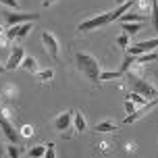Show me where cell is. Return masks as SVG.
<instances>
[{
    "label": "cell",
    "instance_id": "6da1fadb",
    "mask_svg": "<svg viewBox=\"0 0 158 158\" xmlns=\"http://www.w3.org/2000/svg\"><path fill=\"white\" fill-rule=\"evenodd\" d=\"M75 67L79 69V73H83L92 83H100V60L89 52H77L75 54Z\"/></svg>",
    "mask_w": 158,
    "mask_h": 158
},
{
    "label": "cell",
    "instance_id": "7a4b0ae2",
    "mask_svg": "<svg viewBox=\"0 0 158 158\" xmlns=\"http://www.w3.org/2000/svg\"><path fill=\"white\" fill-rule=\"evenodd\" d=\"M123 77L129 81V85L133 87V92L142 94L146 100H154V98H158V89L154 85H150L148 81H143L142 77H135V75H131V73H125Z\"/></svg>",
    "mask_w": 158,
    "mask_h": 158
},
{
    "label": "cell",
    "instance_id": "3957f363",
    "mask_svg": "<svg viewBox=\"0 0 158 158\" xmlns=\"http://www.w3.org/2000/svg\"><path fill=\"white\" fill-rule=\"evenodd\" d=\"M0 15L4 19V25L6 27H13V25H21V23H29V21H38L40 15L38 13H13V8H0Z\"/></svg>",
    "mask_w": 158,
    "mask_h": 158
},
{
    "label": "cell",
    "instance_id": "277c9868",
    "mask_svg": "<svg viewBox=\"0 0 158 158\" xmlns=\"http://www.w3.org/2000/svg\"><path fill=\"white\" fill-rule=\"evenodd\" d=\"M112 23V10L110 13H100V15L92 17V19H85L77 25V31H92V29H100L104 25Z\"/></svg>",
    "mask_w": 158,
    "mask_h": 158
},
{
    "label": "cell",
    "instance_id": "5b68a950",
    "mask_svg": "<svg viewBox=\"0 0 158 158\" xmlns=\"http://www.w3.org/2000/svg\"><path fill=\"white\" fill-rule=\"evenodd\" d=\"M158 48V38L154 40H143V42H137L133 46L127 48V54L131 56H139V54H148V52H154Z\"/></svg>",
    "mask_w": 158,
    "mask_h": 158
},
{
    "label": "cell",
    "instance_id": "8992f818",
    "mask_svg": "<svg viewBox=\"0 0 158 158\" xmlns=\"http://www.w3.org/2000/svg\"><path fill=\"white\" fill-rule=\"evenodd\" d=\"M42 44H44V50L52 58H58V52H60V44H58V38H56L52 31H42Z\"/></svg>",
    "mask_w": 158,
    "mask_h": 158
},
{
    "label": "cell",
    "instance_id": "52a82bcc",
    "mask_svg": "<svg viewBox=\"0 0 158 158\" xmlns=\"http://www.w3.org/2000/svg\"><path fill=\"white\" fill-rule=\"evenodd\" d=\"M156 106H158V98H154V100H150V102L143 104L139 110H135L133 114H127V117L123 118V123H125V125H129V123H135V121H139L142 117H146V114H148L150 110H154Z\"/></svg>",
    "mask_w": 158,
    "mask_h": 158
},
{
    "label": "cell",
    "instance_id": "ba28073f",
    "mask_svg": "<svg viewBox=\"0 0 158 158\" xmlns=\"http://www.w3.org/2000/svg\"><path fill=\"white\" fill-rule=\"evenodd\" d=\"M0 129H2L4 137H6L10 143H17V142H19V133H17V129L13 127V121H8L2 112H0Z\"/></svg>",
    "mask_w": 158,
    "mask_h": 158
},
{
    "label": "cell",
    "instance_id": "9c48e42d",
    "mask_svg": "<svg viewBox=\"0 0 158 158\" xmlns=\"http://www.w3.org/2000/svg\"><path fill=\"white\" fill-rule=\"evenodd\" d=\"M73 117H75V110H64L60 112L58 117L54 118V129L56 131H67V129H71V123H73Z\"/></svg>",
    "mask_w": 158,
    "mask_h": 158
},
{
    "label": "cell",
    "instance_id": "30bf717a",
    "mask_svg": "<svg viewBox=\"0 0 158 158\" xmlns=\"http://www.w3.org/2000/svg\"><path fill=\"white\" fill-rule=\"evenodd\" d=\"M23 48L21 46H13V52H10V56H8V60H6V71H15V69H19L21 67V60H23Z\"/></svg>",
    "mask_w": 158,
    "mask_h": 158
},
{
    "label": "cell",
    "instance_id": "8fae6325",
    "mask_svg": "<svg viewBox=\"0 0 158 158\" xmlns=\"http://www.w3.org/2000/svg\"><path fill=\"white\" fill-rule=\"evenodd\" d=\"M118 21H121V25L123 23H143V21H148V17L139 15V13H125V15L118 17Z\"/></svg>",
    "mask_w": 158,
    "mask_h": 158
},
{
    "label": "cell",
    "instance_id": "7c38bea8",
    "mask_svg": "<svg viewBox=\"0 0 158 158\" xmlns=\"http://www.w3.org/2000/svg\"><path fill=\"white\" fill-rule=\"evenodd\" d=\"M21 69L35 75V73H38V60H35V56H27V54H25L23 60H21Z\"/></svg>",
    "mask_w": 158,
    "mask_h": 158
},
{
    "label": "cell",
    "instance_id": "4fadbf2b",
    "mask_svg": "<svg viewBox=\"0 0 158 158\" xmlns=\"http://www.w3.org/2000/svg\"><path fill=\"white\" fill-rule=\"evenodd\" d=\"M73 125H75V131H85L87 129V121H85V117H83V112L81 110H75V117H73Z\"/></svg>",
    "mask_w": 158,
    "mask_h": 158
},
{
    "label": "cell",
    "instance_id": "5bb4252c",
    "mask_svg": "<svg viewBox=\"0 0 158 158\" xmlns=\"http://www.w3.org/2000/svg\"><path fill=\"white\" fill-rule=\"evenodd\" d=\"M125 100H131V102H133L135 106H143L146 102H150V100H146V98H143L142 94H137V92H133V89L125 94Z\"/></svg>",
    "mask_w": 158,
    "mask_h": 158
},
{
    "label": "cell",
    "instance_id": "9a60e30c",
    "mask_svg": "<svg viewBox=\"0 0 158 158\" xmlns=\"http://www.w3.org/2000/svg\"><path fill=\"white\" fill-rule=\"evenodd\" d=\"M94 129L98 133H110V131H117V125H114L112 121H102V123H98Z\"/></svg>",
    "mask_w": 158,
    "mask_h": 158
},
{
    "label": "cell",
    "instance_id": "2e32d148",
    "mask_svg": "<svg viewBox=\"0 0 158 158\" xmlns=\"http://www.w3.org/2000/svg\"><path fill=\"white\" fill-rule=\"evenodd\" d=\"M33 29V23L29 21V23H21V25H17V40H23L25 35H29Z\"/></svg>",
    "mask_w": 158,
    "mask_h": 158
},
{
    "label": "cell",
    "instance_id": "e0dca14e",
    "mask_svg": "<svg viewBox=\"0 0 158 158\" xmlns=\"http://www.w3.org/2000/svg\"><path fill=\"white\" fill-rule=\"evenodd\" d=\"M121 29H123V33H127L129 38H133L135 33L142 29V23H123V25H121Z\"/></svg>",
    "mask_w": 158,
    "mask_h": 158
},
{
    "label": "cell",
    "instance_id": "ac0fdd59",
    "mask_svg": "<svg viewBox=\"0 0 158 158\" xmlns=\"http://www.w3.org/2000/svg\"><path fill=\"white\" fill-rule=\"evenodd\" d=\"M35 77H38L40 83H48L50 79L54 77V71H52V69H42V71L35 73Z\"/></svg>",
    "mask_w": 158,
    "mask_h": 158
},
{
    "label": "cell",
    "instance_id": "d6986e66",
    "mask_svg": "<svg viewBox=\"0 0 158 158\" xmlns=\"http://www.w3.org/2000/svg\"><path fill=\"white\" fill-rule=\"evenodd\" d=\"M133 63H135V56H131V54H127V52H125V58H123V63H121V69H118V71L125 75V73L131 69V64H133Z\"/></svg>",
    "mask_w": 158,
    "mask_h": 158
},
{
    "label": "cell",
    "instance_id": "ffe728a7",
    "mask_svg": "<svg viewBox=\"0 0 158 158\" xmlns=\"http://www.w3.org/2000/svg\"><path fill=\"white\" fill-rule=\"evenodd\" d=\"M123 73L121 71H102L100 73V81H112V79H121Z\"/></svg>",
    "mask_w": 158,
    "mask_h": 158
},
{
    "label": "cell",
    "instance_id": "44dd1931",
    "mask_svg": "<svg viewBox=\"0 0 158 158\" xmlns=\"http://www.w3.org/2000/svg\"><path fill=\"white\" fill-rule=\"evenodd\" d=\"M156 58H158L156 52H148V54H139V56H135V63L143 64V63H152V60H156Z\"/></svg>",
    "mask_w": 158,
    "mask_h": 158
},
{
    "label": "cell",
    "instance_id": "7402d4cb",
    "mask_svg": "<svg viewBox=\"0 0 158 158\" xmlns=\"http://www.w3.org/2000/svg\"><path fill=\"white\" fill-rule=\"evenodd\" d=\"M44 154H46V143H40V146L29 150V158H42Z\"/></svg>",
    "mask_w": 158,
    "mask_h": 158
},
{
    "label": "cell",
    "instance_id": "603a6c76",
    "mask_svg": "<svg viewBox=\"0 0 158 158\" xmlns=\"http://www.w3.org/2000/svg\"><path fill=\"white\" fill-rule=\"evenodd\" d=\"M152 23H154V31H158V0H152Z\"/></svg>",
    "mask_w": 158,
    "mask_h": 158
},
{
    "label": "cell",
    "instance_id": "cb8c5ba5",
    "mask_svg": "<svg viewBox=\"0 0 158 158\" xmlns=\"http://www.w3.org/2000/svg\"><path fill=\"white\" fill-rule=\"evenodd\" d=\"M6 152H8V156L10 158H19L21 156V148H19V143H10L6 148Z\"/></svg>",
    "mask_w": 158,
    "mask_h": 158
},
{
    "label": "cell",
    "instance_id": "d4e9b609",
    "mask_svg": "<svg viewBox=\"0 0 158 158\" xmlns=\"http://www.w3.org/2000/svg\"><path fill=\"white\" fill-rule=\"evenodd\" d=\"M96 146H98L96 152H100V154H108V152L112 150V143H108V142H98Z\"/></svg>",
    "mask_w": 158,
    "mask_h": 158
},
{
    "label": "cell",
    "instance_id": "484cf974",
    "mask_svg": "<svg viewBox=\"0 0 158 158\" xmlns=\"http://www.w3.org/2000/svg\"><path fill=\"white\" fill-rule=\"evenodd\" d=\"M19 135L25 137V139H29V137L33 135V127L31 125H23V127H21V131H19Z\"/></svg>",
    "mask_w": 158,
    "mask_h": 158
},
{
    "label": "cell",
    "instance_id": "4316f807",
    "mask_svg": "<svg viewBox=\"0 0 158 158\" xmlns=\"http://www.w3.org/2000/svg\"><path fill=\"white\" fill-rule=\"evenodd\" d=\"M2 96H6V98H15V96H17V87L15 85H4V87H2Z\"/></svg>",
    "mask_w": 158,
    "mask_h": 158
},
{
    "label": "cell",
    "instance_id": "83f0119b",
    "mask_svg": "<svg viewBox=\"0 0 158 158\" xmlns=\"http://www.w3.org/2000/svg\"><path fill=\"white\" fill-rule=\"evenodd\" d=\"M117 44L121 48H125V50H127V48H129V35H127V33H121V35L117 38Z\"/></svg>",
    "mask_w": 158,
    "mask_h": 158
},
{
    "label": "cell",
    "instance_id": "f1b7e54d",
    "mask_svg": "<svg viewBox=\"0 0 158 158\" xmlns=\"http://www.w3.org/2000/svg\"><path fill=\"white\" fill-rule=\"evenodd\" d=\"M46 158H56V148H54V143L50 142V143H46V154H44Z\"/></svg>",
    "mask_w": 158,
    "mask_h": 158
},
{
    "label": "cell",
    "instance_id": "f546056e",
    "mask_svg": "<svg viewBox=\"0 0 158 158\" xmlns=\"http://www.w3.org/2000/svg\"><path fill=\"white\" fill-rule=\"evenodd\" d=\"M0 4L2 6H6V8H19V0H0Z\"/></svg>",
    "mask_w": 158,
    "mask_h": 158
},
{
    "label": "cell",
    "instance_id": "4dcf8cb0",
    "mask_svg": "<svg viewBox=\"0 0 158 158\" xmlns=\"http://www.w3.org/2000/svg\"><path fill=\"white\" fill-rule=\"evenodd\" d=\"M0 112H2V114H4L8 121H13V118H15V110H13L10 106H4V108H0Z\"/></svg>",
    "mask_w": 158,
    "mask_h": 158
},
{
    "label": "cell",
    "instance_id": "1f68e13d",
    "mask_svg": "<svg viewBox=\"0 0 158 158\" xmlns=\"http://www.w3.org/2000/svg\"><path fill=\"white\" fill-rule=\"evenodd\" d=\"M125 152H127V154H135V152H137V143H135V142L125 143Z\"/></svg>",
    "mask_w": 158,
    "mask_h": 158
},
{
    "label": "cell",
    "instance_id": "d6a6232c",
    "mask_svg": "<svg viewBox=\"0 0 158 158\" xmlns=\"http://www.w3.org/2000/svg\"><path fill=\"white\" fill-rule=\"evenodd\" d=\"M125 112L127 114H133L135 112V104L131 102V100H125Z\"/></svg>",
    "mask_w": 158,
    "mask_h": 158
},
{
    "label": "cell",
    "instance_id": "836d02e7",
    "mask_svg": "<svg viewBox=\"0 0 158 158\" xmlns=\"http://www.w3.org/2000/svg\"><path fill=\"white\" fill-rule=\"evenodd\" d=\"M8 44H10V40L6 38V33H4V35H0V48H6Z\"/></svg>",
    "mask_w": 158,
    "mask_h": 158
},
{
    "label": "cell",
    "instance_id": "e575fe53",
    "mask_svg": "<svg viewBox=\"0 0 158 158\" xmlns=\"http://www.w3.org/2000/svg\"><path fill=\"white\" fill-rule=\"evenodd\" d=\"M54 2H56V0H42V4H44V6H52Z\"/></svg>",
    "mask_w": 158,
    "mask_h": 158
},
{
    "label": "cell",
    "instance_id": "d590c367",
    "mask_svg": "<svg viewBox=\"0 0 158 158\" xmlns=\"http://www.w3.org/2000/svg\"><path fill=\"white\" fill-rule=\"evenodd\" d=\"M4 33H6V29H4V27L0 25V35H4Z\"/></svg>",
    "mask_w": 158,
    "mask_h": 158
},
{
    "label": "cell",
    "instance_id": "8d00e7d4",
    "mask_svg": "<svg viewBox=\"0 0 158 158\" xmlns=\"http://www.w3.org/2000/svg\"><path fill=\"white\" fill-rule=\"evenodd\" d=\"M4 71H6V67H4V64L0 63V73H4Z\"/></svg>",
    "mask_w": 158,
    "mask_h": 158
},
{
    "label": "cell",
    "instance_id": "74e56055",
    "mask_svg": "<svg viewBox=\"0 0 158 158\" xmlns=\"http://www.w3.org/2000/svg\"><path fill=\"white\" fill-rule=\"evenodd\" d=\"M125 2H127V0H117V4H118V6H121V4H125Z\"/></svg>",
    "mask_w": 158,
    "mask_h": 158
},
{
    "label": "cell",
    "instance_id": "f35d334b",
    "mask_svg": "<svg viewBox=\"0 0 158 158\" xmlns=\"http://www.w3.org/2000/svg\"><path fill=\"white\" fill-rule=\"evenodd\" d=\"M0 108H2V92H0Z\"/></svg>",
    "mask_w": 158,
    "mask_h": 158
},
{
    "label": "cell",
    "instance_id": "ab89813d",
    "mask_svg": "<svg viewBox=\"0 0 158 158\" xmlns=\"http://www.w3.org/2000/svg\"><path fill=\"white\" fill-rule=\"evenodd\" d=\"M0 154H2V146H0Z\"/></svg>",
    "mask_w": 158,
    "mask_h": 158
},
{
    "label": "cell",
    "instance_id": "60d3db41",
    "mask_svg": "<svg viewBox=\"0 0 158 158\" xmlns=\"http://www.w3.org/2000/svg\"><path fill=\"white\" fill-rule=\"evenodd\" d=\"M156 75H158V73H156Z\"/></svg>",
    "mask_w": 158,
    "mask_h": 158
}]
</instances>
